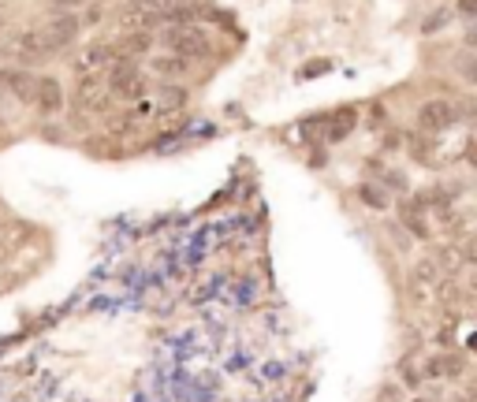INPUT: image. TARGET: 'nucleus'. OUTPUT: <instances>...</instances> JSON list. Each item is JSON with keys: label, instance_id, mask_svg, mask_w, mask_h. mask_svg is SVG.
<instances>
[{"label": "nucleus", "instance_id": "1", "mask_svg": "<svg viewBox=\"0 0 477 402\" xmlns=\"http://www.w3.org/2000/svg\"><path fill=\"white\" fill-rule=\"evenodd\" d=\"M105 82L119 101H138L146 94V75H142V68L135 60H112L105 68Z\"/></svg>", "mask_w": 477, "mask_h": 402}, {"label": "nucleus", "instance_id": "2", "mask_svg": "<svg viewBox=\"0 0 477 402\" xmlns=\"http://www.w3.org/2000/svg\"><path fill=\"white\" fill-rule=\"evenodd\" d=\"M164 45L179 60H201V56H210L213 41L201 27H169L164 30Z\"/></svg>", "mask_w": 477, "mask_h": 402}, {"label": "nucleus", "instance_id": "3", "mask_svg": "<svg viewBox=\"0 0 477 402\" xmlns=\"http://www.w3.org/2000/svg\"><path fill=\"white\" fill-rule=\"evenodd\" d=\"M455 119H459V109H455V101H448V97H432V101H425L422 109H418V127H422L425 135L448 131Z\"/></svg>", "mask_w": 477, "mask_h": 402}, {"label": "nucleus", "instance_id": "4", "mask_svg": "<svg viewBox=\"0 0 477 402\" xmlns=\"http://www.w3.org/2000/svg\"><path fill=\"white\" fill-rule=\"evenodd\" d=\"M78 30H82V19L78 15H71V12H56L49 23H45V30H41V37H45V45H49V53H56V49H68L71 41L78 37Z\"/></svg>", "mask_w": 477, "mask_h": 402}, {"label": "nucleus", "instance_id": "5", "mask_svg": "<svg viewBox=\"0 0 477 402\" xmlns=\"http://www.w3.org/2000/svg\"><path fill=\"white\" fill-rule=\"evenodd\" d=\"M34 104L41 112H60L64 109V90H60V78H53V75H41L37 82H34Z\"/></svg>", "mask_w": 477, "mask_h": 402}, {"label": "nucleus", "instance_id": "6", "mask_svg": "<svg viewBox=\"0 0 477 402\" xmlns=\"http://www.w3.org/2000/svg\"><path fill=\"white\" fill-rule=\"evenodd\" d=\"M150 45H153V34H150V30H131V34H123L116 45H112V56H116V60H135V63H138V56H146Z\"/></svg>", "mask_w": 477, "mask_h": 402}, {"label": "nucleus", "instance_id": "7", "mask_svg": "<svg viewBox=\"0 0 477 402\" xmlns=\"http://www.w3.org/2000/svg\"><path fill=\"white\" fill-rule=\"evenodd\" d=\"M34 75L30 71H15V68H4V71H0V86H4V90H12L19 101H34Z\"/></svg>", "mask_w": 477, "mask_h": 402}, {"label": "nucleus", "instance_id": "8", "mask_svg": "<svg viewBox=\"0 0 477 402\" xmlns=\"http://www.w3.org/2000/svg\"><path fill=\"white\" fill-rule=\"evenodd\" d=\"M399 217L407 224V231H414L418 239H429V224H425V201H403L399 205Z\"/></svg>", "mask_w": 477, "mask_h": 402}, {"label": "nucleus", "instance_id": "9", "mask_svg": "<svg viewBox=\"0 0 477 402\" xmlns=\"http://www.w3.org/2000/svg\"><path fill=\"white\" fill-rule=\"evenodd\" d=\"M410 280H414V291H429L432 283L440 280V268H437V261H429V258H422L418 265L410 268Z\"/></svg>", "mask_w": 477, "mask_h": 402}, {"label": "nucleus", "instance_id": "10", "mask_svg": "<svg viewBox=\"0 0 477 402\" xmlns=\"http://www.w3.org/2000/svg\"><path fill=\"white\" fill-rule=\"evenodd\" d=\"M19 53H23L27 60H45V56H53L49 45H45V37H41V30H30V34L19 37Z\"/></svg>", "mask_w": 477, "mask_h": 402}, {"label": "nucleus", "instance_id": "11", "mask_svg": "<svg viewBox=\"0 0 477 402\" xmlns=\"http://www.w3.org/2000/svg\"><path fill=\"white\" fill-rule=\"evenodd\" d=\"M355 123H358V112L355 109H340L336 116H332V142H340V138H347L350 131H355Z\"/></svg>", "mask_w": 477, "mask_h": 402}, {"label": "nucleus", "instance_id": "12", "mask_svg": "<svg viewBox=\"0 0 477 402\" xmlns=\"http://www.w3.org/2000/svg\"><path fill=\"white\" fill-rule=\"evenodd\" d=\"M429 373L432 376H459L463 373V362H459V357H455V354H448V357H432V362H429Z\"/></svg>", "mask_w": 477, "mask_h": 402}, {"label": "nucleus", "instance_id": "13", "mask_svg": "<svg viewBox=\"0 0 477 402\" xmlns=\"http://www.w3.org/2000/svg\"><path fill=\"white\" fill-rule=\"evenodd\" d=\"M153 71L164 75V78H176V75L186 71V60H179V56H172V53H169V56H157V60H153Z\"/></svg>", "mask_w": 477, "mask_h": 402}, {"label": "nucleus", "instance_id": "14", "mask_svg": "<svg viewBox=\"0 0 477 402\" xmlns=\"http://www.w3.org/2000/svg\"><path fill=\"white\" fill-rule=\"evenodd\" d=\"M179 0H131V8L135 12H146V15H157V23H160V15L169 12V8H176Z\"/></svg>", "mask_w": 477, "mask_h": 402}, {"label": "nucleus", "instance_id": "15", "mask_svg": "<svg viewBox=\"0 0 477 402\" xmlns=\"http://www.w3.org/2000/svg\"><path fill=\"white\" fill-rule=\"evenodd\" d=\"M358 198H362L369 209H388V198H384V194H377V186H373V183L358 186Z\"/></svg>", "mask_w": 477, "mask_h": 402}, {"label": "nucleus", "instance_id": "16", "mask_svg": "<svg viewBox=\"0 0 477 402\" xmlns=\"http://www.w3.org/2000/svg\"><path fill=\"white\" fill-rule=\"evenodd\" d=\"M183 104H186V94L183 90H164L160 109H183Z\"/></svg>", "mask_w": 477, "mask_h": 402}, {"label": "nucleus", "instance_id": "17", "mask_svg": "<svg viewBox=\"0 0 477 402\" xmlns=\"http://www.w3.org/2000/svg\"><path fill=\"white\" fill-rule=\"evenodd\" d=\"M321 71H328V63H325V60H314V63H306L302 78H314V75H321Z\"/></svg>", "mask_w": 477, "mask_h": 402}, {"label": "nucleus", "instance_id": "18", "mask_svg": "<svg viewBox=\"0 0 477 402\" xmlns=\"http://www.w3.org/2000/svg\"><path fill=\"white\" fill-rule=\"evenodd\" d=\"M459 12H463V15H473V0H463V4H459Z\"/></svg>", "mask_w": 477, "mask_h": 402}, {"label": "nucleus", "instance_id": "19", "mask_svg": "<svg viewBox=\"0 0 477 402\" xmlns=\"http://www.w3.org/2000/svg\"><path fill=\"white\" fill-rule=\"evenodd\" d=\"M56 4H75V0H56Z\"/></svg>", "mask_w": 477, "mask_h": 402}, {"label": "nucleus", "instance_id": "20", "mask_svg": "<svg viewBox=\"0 0 477 402\" xmlns=\"http://www.w3.org/2000/svg\"><path fill=\"white\" fill-rule=\"evenodd\" d=\"M0 30H4V15H0Z\"/></svg>", "mask_w": 477, "mask_h": 402}, {"label": "nucleus", "instance_id": "21", "mask_svg": "<svg viewBox=\"0 0 477 402\" xmlns=\"http://www.w3.org/2000/svg\"><path fill=\"white\" fill-rule=\"evenodd\" d=\"M414 402H432V398H414Z\"/></svg>", "mask_w": 477, "mask_h": 402}, {"label": "nucleus", "instance_id": "22", "mask_svg": "<svg viewBox=\"0 0 477 402\" xmlns=\"http://www.w3.org/2000/svg\"><path fill=\"white\" fill-rule=\"evenodd\" d=\"M0 261H4V250H0Z\"/></svg>", "mask_w": 477, "mask_h": 402}, {"label": "nucleus", "instance_id": "23", "mask_svg": "<svg viewBox=\"0 0 477 402\" xmlns=\"http://www.w3.org/2000/svg\"><path fill=\"white\" fill-rule=\"evenodd\" d=\"M463 402H466V398H463Z\"/></svg>", "mask_w": 477, "mask_h": 402}]
</instances>
